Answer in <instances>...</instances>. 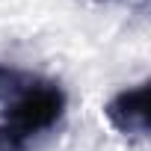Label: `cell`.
Segmentation results:
<instances>
[{
	"label": "cell",
	"instance_id": "obj_4",
	"mask_svg": "<svg viewBox=\"0 0 151 151\" xmlns=\"http://www.w3.org/2000/svg\"><path fill=\"white\" fill-rule=\"evenodd\" d=\"M24 148H27V142L21 136H15L6 124H0V151H24Z\"/></svg>",
	"mask_w": 151,
	"mask_h": 151
},
{
	"label": "cell",
	"instance_id": "obj_2",
	"mask_svg": "<svg viewBox=\"0 0 151 151\" xmlns=\"http://www.w3.org/2000/svg\"><path fill=\"white\" fill-rule=\"evenodd\" d=\"M107 122L124 136H148V80L136 83L133 89L116 92L104 107Z\"/></svg>",
	"mask_w": 151,
	"mask_h": 151
},
{
	"label": "cell",
	"instance_id": "obj_5",
	"mask_svg": "<svg viewBox=\"0 0 151 151\" xmlns=\"http://www.w3.org/2000/svg\"><path fill=\"white\" fill-rule=\"evenodd\" d=\"M116 3H130V6H145V0H116Z\"/></svg>",
	"mask_w": 151,
	"mask_h": 151
},
{
	"label": "cell",
	"instance_id": "obj_1",
	"mask_svg": "<svg viewBox=\"0 0 151 151\" xmlns=\"http://www.w3.org/2000/svg\"><path fill=\"white\" fill-rule=\"evenodd\" d=\"M62 113H65V92L59 89V83L36 77V83L3 110L0 124H6L15 136L27 142L30 136L50 130L62 119Z\"/></svg>",
	"mask_w": 151,
	"mask_h": 151
},
{
	"label": "cell",
	"instance_id": "obj_3",
	"mask_svg": "<svg viewBox=\"0 0 151 151\" xmlns=\"http://www.w3.org/2000/svg\"><path fill=\"white\" fill-rule=\"evenodd\" d=\"M36 83V74L21 71L15 65H0V113H3L15 98H21Z\"/></svg>",
	"mask_w": 151,
	"mask_h": 151
}]
</instances>
